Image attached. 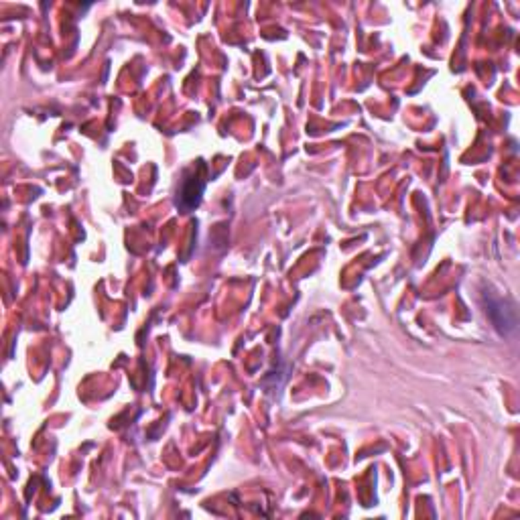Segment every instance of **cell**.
Here are the masks:
<instances>
[{
  "instance_id": "cell-1",
  "label": "cell",
  "mask_w": 520,
  "mask_h": 520,
  "mask_svg": "<svg viewBox=\"0 0 520 520\" xmlns=\"http://www.w3.org/2000/svg\"><path fill=\"white\" fill-rule=\"evenodd\" d=\"M204 185H206L204 179L197 177V175H193L192 179H187V181L183 183L177 204H179L183 210H192V208H195V206L199 204V197H201V192H204Z\"/></svg>"
}]
</instances>
